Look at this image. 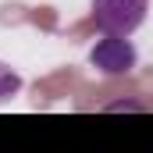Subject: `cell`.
<instances>
[{
    "label": "cell",
    "instance_id": "3",
    "mask_svg": "<svg viewBox=\"0 0 153 153\" xmlns=\"http://www.w3.org/2000/svg\"><path fill=\"white\" fill-rule=\"evenodd\" d=\"M18 89H22V78L14 75L11 68H4V64H0V100H7V96H11V93H18Z\"/></svg>",
    "mask_w": 153,
    "mask_h": 153
},
{
    "label": "cell",
    "instance_id": "1",
    "mask_svg": "<svg viewBox=\"0 0 153 153\" xmlns=\"http://www.w3.org/2000/svg\"><path fill=\"white\" fill-rule=\"evenodd\" d=\"M150 0H93V18L111 36H132L146 22Z\"/></svg>",
    "mask_w": 153,
    "mask_h": 153
},
{
    "label": "cell",
    "instance_id": "2",
    "mask_svg": "<svg viewBox=\"0 0 153 153\" xmlns=\"http://www.w3.org/2000/svg\"><path fill=\"white\" fill-rule=\"evenodd\" d=\"M89 61H93V68H100L103 75H128V71L135 68L139 53H135V46L128 43V36H111V32H107V39H100V43L93 46Z\"/></svg>",
    "mask_w": 153,
    "mask_h": 153
}]
</instances>
